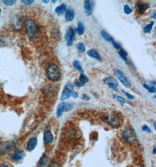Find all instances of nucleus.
<instances>
[{"mask_svg": "<svg viewBox=\"0 0 156 167\" xmlns=\"http://www.w3.org/2000/svg\"><path fill=\"white\" fill-rule=\"evenodd\" d=\"M50 167H58V165L57 164H52L51 166Z\"/></svg>", "mask_w": 156, "mask_h": 167, "instance_id": "nucleus-37", "label": "nucleus"}, {"mask_svg": "<svg viewBox=\"0 0 156 167\" xmlns=\"http://www.w3.org/2000/svg\"><path fill=\"white\" fill-rule=\"evenodd\" d=\"M76 48L80 52H84L86 51L84 45L83 43H81V42H79L78 44L76 45Z\"/></svg>", "mask_w": 156, "mask_h": 167, "instance_id": "nucleus-24", "label": "nucleus"}, {"mask_svg": "<svg viewBox=\"0 0 156 167\" xmlns=\"http://www.w3.org/2000/svg\"><path fill=\"white\" fill-rule=\"evenodd\" d=\"M44 141L46 144H52L53 141V134L50 131H46L44 134Z\"/></svg>", "mask_w": 156, "mask_h": 167, "instance_id": "nucleus-11", "label": "nucleus"}, {"mask_svg": "<svg viewBox=\"0 0 156 167\" xmlns=\"http://www.w3.org/2000/svg\"><path fill=\"white\" fill-rule=\"evenodd\" d=\"M46 74L50 80L52 81H56L60 78V69L55 64H50L47 68Z\"/></svg>", "mask_w": 156, "mask_h": 167, "instance_id": "nucleus-1", "label": "nucleus"}, {"mask_svg": "<svg viewBox=\"0 0 156 167\" xmlns=\"http://www.w3.org/2000/svg\"><path fill=\"white\" fill-rule=\"evenodd\" d=\"M71 108V105L68 103L63 102L61 104H60L57 108V114L58 116H61L63 111H69Z\"/></svg>", "mask_w": 156, "mask_h": 167, "instance_id": "nucleus-7", "label": "nucleus"}, {"mask_svg": "<svg viewBox=\"0 0 156 167\" xmlns=\"http://www.w3.org/2000/svg\"><path fill=\"white\" fill-rule=\"evenodd\" d=\"M154 129H156V122L154 123Z\"/></svg>", "mask_w": 156, "mask_h": 167, "instance_id": "nucleus-42", "label": "nucleus"}, {"mask_svg": "<svg viewBox=\"0 0 156 167\" xmlns=\"http://www.w3.org/2000/svg\"><path fill=\"white\" fill-rule=\"evenodd\" d=\"M124 139L129 143H133L136 140V135L134 130L130 128H126L123 133Z\"/></svg>", "mask_w": 156, "mask_h": 167, "instance_id": "nucleus-4", "label": "nucleus"}, {"mask_svg": "<svg viewBox=\"0 0 156 167\" xmlns=\"http://www.w3.org/2000/svg\"><path fill=\"white\" fill-rule=\"evenodd\" d=\"M142 130L143 131H147V132H148V133H150L151 131H150V129L149 128V127L147 125H144L142 128Z\"/></svg>", "mask_w": 156, "mask_h": 167, "instance_id": "nucleus-34", "label": "nucleus"}, {"mask_svg": "<svg viewBox=\"0 0 156 167\" xmlns=\"http://www.w3.org/2000/svg\"><path fill=\"white\" fill-rule=\"evenodd\" d=\"M43 2H45L46 4H47V3H49V1H45V0H42V1Z\"/></svg>", "mask_w": 156, "mask_h": 167, "instance_id": "nucleus-38", "label": "nucleus"}, {"mask_svg": "<svg viewBox=\"0 0 156 167\" xmlns=\"http://www.w3.org/2000/svg\"><path fill=\"white\" fill-rule=\"evenodd\" d=\"M104 82L105 84H106L107 85H116V86H118V81L115 79L112 78V77L105 79L104 80Z\"/></svg>", "mask_w": 156, "mask_h": 167, "instance_id": "nucleus-16", "label": "nucleus"}, {"mask_svg": "<svg viewBox=\"0 0 156 167\" xmlns=\"http://www.w3.org/2000/svg\"><path fill=\"white\" fill-rule=\"evenodd\" d=\"M52 2H56L57 1H56V0H52Z\"/></svg>", "mask_w": 156, "mask_h": 167, "instance_id": "nucleus-41", "label": "nucleus"}, {"mask_svg": "<svg viewBox=\"0 0 156 167\" xmlns=\"http://www.w3.org/2000/svg\"><path fill=\"white\" fill-rule=\"evenodd\" d=\"M21 1L25 5H30V4H32V3L34 2V0H32V1H23V0H22Z\"/></svg>", "mask_w": 156, "mask_h": 167, "instance_id": "nucleus-32", "label": "nucleus"}, {"mask_svg": "<svg viewBox=\"0 0 156 167\" xmlns=\"http://www.w3.org/2000/svg\"><path fill=\"white\" fill-rule=\"evenodd\" d=\"M71 90L67 88V87L66 86L63 90V92H62V96H61V98L60 99L62 100H65L68 99L71 96H70V92H71Z\"/></svg>", "mask_w": 156, "mask_h": 167, "instance_id": "nucleus-13", "label": "nucleus"}, {"mask_svg": "<svg viewBox=\"0 0 156 167\" xmlns=\"http://www.w3.org/2000/svg\"><path fill=\"white\" fill-rule=\"evenodd\" d=\"M106 121L113 127H118L121 124V120L118 117L114 114L108 116Z\"/></svg>", "mask_w": 156, "mask_h": 167, "instance_id": "nucleus-8", "label": "nucleus"}, {"mask_svg": "<svg viewBox=\"0 0 156 167\" xmlns=\"http://www.w3.org/2000/svg\"><path fill=\"white\" fill-rule=\"evenodd\" d=\"M3 2L5 5L11 6V5H13L16 2V1H4Z\"/></svg>", "mask_w": 156, "mask_h": 167, "instance_id": "nucleus-28", "label": "nucleus"}, {"mask_svg": "<svg viewBox=\"0 0 156 167\" xmlns=\"http://www.w3.org/2000/svg\"><path fill=\"white\" fill-rule=\"evenodd\" d=\"M113 71H114L116 77L119 79L120 82L122 83L125 87H126L128 88H130L131 87L130 82L125 76V75H124V73H123L122 71H121L118 69H116V68L113 69Z\"/></svg>", "mask_w": 156, "mask_h": 167, "instance_id": "nucleus-3", "label": "nucleus"}, {"mask_svg": "<svg viewBox=\"0 0 156 167\" xmlns=\"http://www.w3.org/2000/svg\"><path fill=\"white\" fill-rule=\"evenodd\" d=\"M84 11H85V13L87 15L89 16L91 14L92 11V8L90 1L87 0V1H84Z\"/></svg>", "mask_w": 156, "mask_h": 167, "instance_id": "nucleus-10", "label": "nucleus"}, {"mask_svg": "<svg viewBox=\"0 0 156 167\" xmlns=\"http://www.w3.org/2000/svg\"><path fill=\"white\" fill-rule=\"evenodd\" d=\"M25 29L28 36L31 39H34L38 35V27L32 20H28L25 23Z\"/></svg>", "mask_w": 156, "mask_h": 167, "instance_id": "nucleus-2", "label": "nucleus"}, {"mask_svg": "<svg viewBox=\"0 0 156 167\" xmlns=\"http://www.w3.org/2000/svg\"><path fill=\"white\" fill-rule=\"evenodd\" d=\"M153 25H154V22L152 21L150 24H148V25H146L145 27H144V28H143L144 32L145 33H148V32H150L152 31V28H153Z\"/></svg>", "mask_w": 156, "mask_h": 167, "instance_id": "nucleus-23", "label": "nucleus"}, {"mask_svg": "<svg viewBox=\"0 0 156 167\" xmlns=\"http://www.w3.org/2000/svg\"><path fill=\"white\" fill-rule=\"evenodd\" d=\"M66 11H67V7L64 4L57 7L55 9V12L58 14H62Z\"/></svg>", "mask_w": 156, "mask_h": 167, "instance_id": "nucleus-19", "label": "nucleus"}, {"mask_svg": "<svg viewBox=\"0 0 156 167\" xmlns=\"http://www.w3.org/2000/svg\"><path fill=\"white\" fill-rule=\"evenodd\" d=\"M22 151L20 150H18L12 155L11 158L14 160H20L22 158Z\"/></svg>", "mask_w": 156, "mask_h": 167, "instance_id": "nucleus-17", "label": "nucleus"}, {"mask_svg": "<svg viewBox=\"0 0 156 167\" xmlns=\"http://www.w3.org/2000/svg\"><path fill=\"white\" fill-rule=\"evenodd\" d=\"M15 144L11 142H6L0 145V154H6L14 148Z\"/></svg>", "mask_w": 156, "mask_h": 167, "instance_id": "nucleus-6", "label": "nucleus"}, {"mask_svg": "<svg viewBox=\"0 0 156 167\" xmlns=\"http://www.w3.org/2000/svg\"><path fill=\"white\" fill-rule=\"evenodd\" d=\"M0 167H8V166L6 165H1Z\"/></svg>", "mask_w": 156, "mask_h": 167, "instance_id": "nucleus-39", "label": "nucleus"}, {"mask_svg": "<svg viewBox=\"0 0 156 167\" xmlns=\"http://www.w3.org/2000/svg\"><path fill=\"white\" fill-rule=\"evenodd\" d=\"M116 99H117V100L122 103H124L126 102V100H124V99H123L122 97L121 96H117L116 97Z\"/></svg>", "mask_w": 156, "mask_h": 167, "instance_id": "nucleus-33", "label": "nucleus"}, {"mask_svg": "<svg viewBox=\"0 0 156 167\" xmlns=\"http://www.w3.org/2000/svg\"><path fill=\"white\" fill-rule=\"evenodd\" d=\"M153 153H154V154H155V153H156V148H154V150H153Z\"/></svg>", "mask_w": 156, "mask_h": 167, "instance_id": "nucleus-40", "label": "nucleus"}, {"mask_svg": "<svg viewBox=\"0 0 156 167\" xmlns=\"http://www.w3.org/2000/svg\"><path fill=\"white\" fill-rule=\"evenodd\" d=\"M149 7L148 3H143V2H139L138 4V9L140 14H143L145 13V11H146Z\"/></svg>", "mask_w": 156, "mask_h": 167, "instance_id": "nucleus-15", "label": "nucleus"}, {"mask_svg": "<svg viewBox=\"0 0 156 167\" xmlns=\"http://www.w3.org/2000/svg\"><path fill=\"white\" fill-rule=\"evenodd\" d=\"M70 96H72L73 97H74V99H77L78 97V94L77 92H76L75 91H74V90H71V92H70Z\"/></svg>", "mask_w": 156, "mask_h": 167, "instance_id": "nucleus-30", "label": "nucleus"}, {"mask_svg": "<svg viewBox=\"0 0 156 167\" xmlns=\"http://www.w3.org/2000/svg\"><path fill=\"white\" fill-rule=\"evenodd\" d=\"M133 10H134V8H130L128 5H125L124 6V12L126 14H130L132 12V11H133Z\"/></svg>", "mask_w": 156, "mask_h": 167, "instance_id": "nucleus-27", "label": "nucleus"}, {"mask_svg": "<svg viewBox=\"0 0 156 167\" xmlns=\"http://www.w3.org/2000/svg\"><path fill=\"white\" fill-rule=\"evenodd\" d=\"M73 66H74V67L76 69L78 70V71L81 72L82 73H84L83 69H82V66H81L80 63L79 62V61H78V60H75L73 62Z\"/></svg>", "mask_w": 156, "mask_h": 167, "instance_id": "nucleus-21", "label": "nucleus"}, {"mask_svg": "<svg viewBox=\"0 0 156 167\" xmlns=\"http://www.w3.org/2000/svg\"><path fill=\"white\" fill-rule=\"evenodd\" d=\"M80 82H82V83H87L88 82V77L87 76H86L84 74H83V73H81V75H80Z\"/></svg>", "mask_w": 156, "mask_h": 167, "instance_id": "nucleus-26", "label": "nucleus"}, {"mask_svg": "<svg viewBox=\"0 0 156 167\" xmlns=\"http://www.w3.org/2000/svg\"><path fill=\"white\" fill-rule=\"evenodd\" d=\"M87 55L91 57L97 59L98 60H101L100 55L95 49H90L87 52Z\"/></svg>", "mask_w": 156, "mask_h": 167, "instance_id": "nucleus-12", "label": "nucleus"}, {"mask_svg": "<svg viewBox=\"0 0 156 167\" xmlns=\"http://www.w3.org/2000/svg\"><path fill=\"white\" fill-rule=\"evenodd\" d=\"M74 86H76L77 87H82V86H84L85 85V83H82V82L80 81V82H75L74 83Z\"/></svg>", "mask_w": 156, "mask_h": 167, "instance_id": "nucleus-31", "label": "nucleus"}, {"mask_svg": "<svg viewBox=\"0 0 156 167\" xmlns=\"http://www.w3.org/2000/svg\"><path fill=\"white\" fill-rule=\"evenodd\" d=\"M82 99L85 101H88L89 100V98L86 94H83L82 96Z\"/></svg>", "mask_w": 156, "mask_h": 167, "instance_id": "nucleus-35", "label": "nucleus"}, {"mask_svg": "<svg viewBox=\"0 0 156 167\" xmlns=\"http://www.w3.org/2000/svg\"><path fill=\"white\" fill-rule=\"evenodd\" d=\"M112 44L113 45V46L115 47L116 49H119V50L121 49V46L120 45V44H118V42H115L114 40H113V41H112Z\"/></svg>", "mask_w": 156, "mask_h": 167, "instance_id": "nucleus-29", "label": "nucleus"}, {"mask_svg": "<svg viewBox=\"0 0 156 167\" xmlns=\"http://www.w3.org/2000/svg\"><path fill=\"white\" fill-rule=\"evenodd\" d=\"M75 36V31L74 29L72 28H70L67 29L66 33L65 34V39L67 41V45L71 46L74 41V38Z\"/></svg>", "mask_w": 156, "mask_h": 167, "instance_id": "nucleus-5", "label": "nucleus"}, {"mask_svg": "<svg viewBox=\"0 0 156 167\" xmlns=\"http://www.w3.org/2000/svg\"><path fill=\"white\" fill-rule=\"evenodd\" d=\"M143 86H144L145 89H147L148 91V92H150V93H156V89L154 86H149L147 84H144Z\"/></svg>", "mask_w": 156, "mask_h": 167, "instance_id": "nucleus-25", "label": "nucleus"}, {"mask_svg": "<svg viewBox=\"0 0 156 167\" xmlns=\"http://www.w3.org/2000/svg\"><path fill=\"white\" fill-rule=\"evenodd\" d=\"M37 143H38V140H37L36 138H35V137L31 138L29 140V141L27 144V149L29 151L34 150V148L36 147V145H37Z\"/></svg>", "mask_w": 156, "mask_h": 167, "instance_id": "nucleus-9", "label": "nucleus"}, {"mask_svg": "<svg viewBox=\"0 0 156 167\" xmlns=\"http://www.w3.org/2000/svg\"><path fill=\"white\" fill-rule=\"evenodd\" d=\"M125 95L127 96V97L130 100H132V99H134V96H132V94L128 93H125Z\"/></svg>", "mask_w": 156, "mask_h": 167, "instance_id": "nucleus-36", "label": "nucleus"}, {"mask_svg": "<svg viewBox=\"0 0 156 167\" xmlns=\"http://www.w3.org/2000/svg\"><path fill=\"white\" fill-rule=\"evenodd\" d=\"M0 13H1V9H0Z\"/></svg>", "mask_w": 156, "mask_h": 167, "instance_id": "nucleus-43", "label": "nucleus"}, {"mask_svg": "<svg viewBox=\"0 0 156 167\" xmlns=\"http://www.w3.org/2000/svg\"><path fill=\"white\" fill-rule=\"evenodd\" d=\"M118 53H119V56H121V57L122 59L124 61H127V60H128V59H127L128 54L124 50H123V49H121Z\"/></svg>", "mask_w": 156, "mask_h": 167, "instance_id": "nucleus-22", "label": "nucleus"}, {"mask_svg": "<svg viewBox=\"0 0 156 167\" xmlns=\"http://www.w3.org/2000/svg\"><path fill=\"white\" fill-rule=\"evenodd\" d=\"M100 35L102 36V38L105 40L107 42H111L113 40V38L110 35H109L107 32H106L105 31H100Z\"/></svg>", "mask_w": 156, "mask_h": 167, "instance_id": "nucleus-18", "label": "nucleus"}, {"mask_svg": "<svg viewBox=\"0 0 156 167\" xmlns=\"http://www.w3.org/2000/svg\"><path fill=\"white\" fill-rule=\"evenodd\" d=\"M84 29H85V28H84V24L82 23V22H78V26L76 29L78 35H82L84 32Z\"/></svg>", "mask_w": 156, "mask_h": 167, "instance_id": "nucleus-20", "label": "nucleus"}, {"mask_svg": "<svg viewBox=\"0 0 156 167\" xmlns=\"http://www.w3.org/2000/svg\"><path fill=\"white\" fill-rule=\"evenodd\" d=\"M65 16H66V19L67 21H68V22L72 21L74 20V16H75L74 11L71 9L68 10L67 11H66Z\"/></svg>", "mask_w": 156, "mask_h": 167, "instance_id": "nucleus-14", "label": "nucleus"}]
</instances>
